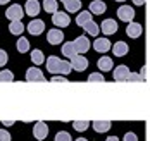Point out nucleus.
<instances>
[{
  "label": "nucleus",
  "instance_id": "nucleus-17",
  "mask_svg": "<svg viewBox=\"0 0 150 141\" xmlns=\"http://www.w3.org/2000/svg\"><path fill=\"white\" fill-rule=\"evenodd\" d=\"M110 48H112V53L116 57H124L128 53V50H129V47L126 45V41H116Z\"/></svg>",
  "mask_w": 150,
  "mask_h": 141
},
{
  "label": "nucleus",
  "instance_id": "nucleus-18",
  "mask_svg": "<svg viewBox=\"0 0 150 141\" xmlns=\"http://www.w3.org/2000/svg\"><path fill=\"white\" fill-rule=\"evenodd\" d=\"M62 55L64 57H67V59H73L74 55H78V52H76V47L73 41H66L64 45H62Z\"/></svg>",
  "mask_w": 150,
  "mask_h": 141
},
{
  "label": "nucleus",
  "instance_id": "nucleus-4",
  "mask_svg": "<svg viewBox=\"0 0 150 141\" xmlns=\"http://www.w3.org/2000/svg\"><path fill=\"white\" fill-rule=\"evenodd\" d=\"M33 136H35L38 141L45 140L47 136H48V126H47V122L38 121V122L35 124V127H33Z\"/></svg>",
  "mask_w": 150,
  "mask_h": 141
},
{
  "label": "nucleus",
  "instance_id": "nucleus-11",
  "mask_svg": "<svg viewBox=\"0 0 150 141\" xmlns=\"http://www.w3.org/2000/svg\"><path fill=\"white\" fill-rule=\"evenodd\" d=\"M26 79L33 83V81H36V83H43L45 81V76H43V72L38 69V67H30L28 71H26Z\"/></svg>",
  "mask_w": 150,
  "mask_h": 141
},
{
  "label": "nucleus",
  "instance_id": "nucleus-2",
  "mask_svg": "<svg viewBox=\"0 0 150 141\" xmlns=\"http://www.w3.org/2000/svg\"><path fill=\"white\" fill-rule=\"evenodd\" d=\"M117 17L124 22H133L135 19V9L131 5H121L117 9Z\"/></svg>",
  "mask_w": 150,
  "mask_h": 141
},
{
  "label": "nucleus",
  "instance_id": "nucleus-20",
  "mask_svg": "<svg viewBox=\"0 0 150 141\" xmlns=\"http://www.w3.org/2000/svg\"><path fill=\"white\" fill-rule=\"evenodd\" d=\"M91 126H93V129H95L97 133H107L112 124H110V121H93Z\"/></svg>",
  "mask_w": 150,
  "mask_h": 141
},
{
  "label": "nucleus",
  "instance_id": "nucleus-7",
  "mask_svg": "<svg viewBox=\"0 0 150 141\" xmlns=\"http://www.w3.org/2000/svg\"><path fill=\"white\" fill-rule=\"evenodd\" d=\"M98 29H102L104 34H114V33H117L119 26H117L116 19H104L102 26H98Z\"/></svg>",
  "mask_w": 150,
  "mask_h": 141
},
{
  "label": "nucleus",
  "instance_id": "nucleus-16",
  "mask_svg": "<svg viewBox=\"0 0 150 141\" xmlns=\"http://www.w3.org/2000/svg\"><path fill=\"white\" fill-rule=\"evenodd\" d=\"M105 11H107V4H105L104 0H93L90 4V14H104Z\"/></svg>",
  "mask_w": 150,
  "mask_h": 141
},
{
  "label": "nucleus",
  "instance_id": "nucleus-6",
  "mask_svg": "<svg viewBox=\"0 0 150 141\" xmlns=\"http://www.w3.org/2000/svg\"><path fill=\"white\" fill-rule=\"evenodd\" d=\"M69 65H71V69H74L78 72H83V71L88 67V59H86L85 55H74V57L71 59Z\"/></svg>",
  "mask_w": 150,
  "mask_h": 141
},
{
  "label": "nucleus",
  "instance_id": "nucleus-39",
  "mask_svg": "<svg viewBox=\"0 0 150 141\" xmlns=\"http://www.w3.org/2000/svg\"><path fill=\"white\" fill-rule=\"evenodd\" d=\"M105 141H119V138H117V136H109Z\"/></svg>",
  "mask_w": 150,
  "mask_h": 141
},
{
  "label": "nucleus",
  "instance_id": "nucleus-37",
  "mask_svg": "<svg viewBox=\"0 0 150 141\" xmlns=\"http://www.w3.org/2000/svg\"><path fill=\"white\" fill-rule=\"evenodd\" d=\"M147 72H149V65H145V67L140 71V76H142V79H143V81L147 79Z\"/></svg>",
  "mask_w": 150,
  "mask_h": 141
},
{
  "label": "nucleus",
  "instance_id": "nucleus-8",
  "mask_svg": "<svg viewBox=\"0 0 150 141\" xmlns=\"http://www.w3.org/2000/svg\"><path fill=\"white\" fill-rule=\"evenodd\" d=\"M73 43H74V47H76L78 55H83V53H85V52H88V48L91 47V43L88 41V38H86V36H78Z\"/></svg>",
  "mask_w": 150,
  "mask_h": 141
},
{
  "label": "nucleus",
  "instance_id": "nucleus-28",
  "mask_svg": "<svg viewBox=\"0 0 150 141\" xmlns=\"http://www.w3.org/2000/svg\"><path fill=\"white\" fill-rule=\"evenodd\" d=\"M88 126H90L88 121H74V122H73V127H74L76 131H79V133L86 131V129H88Z\"/></svg>",
  "mask_w": 150,
  "mask_h": 141
},
{
  "label": "nucleus",
  "instance_id": "nucleus-22",
  "mask_svg": "<svg viewBox=\"0 0 150 141\" xmlns=\"http://www.w3.org/2000/svg\"><path fill=\"white\" fill-rule=\"evenodd\" d=\"M81 5H83L81 0H67V2H64V7H66L67 12H79Z\"/></svg>",
  "mask_w": 150,
  "mask_h": 141
},
{
  "label": "nucleus",
  "instance_id": "nucleus-34",
  "mask_svg": "<svg viewBox=\"0 0 150 141\" xmlns=\"http://www.w3.org/2000/svg\"><path fill=\"white\" fill-rule=\"evenodd\" d=\"M0 141H11V133L7 129H0Z\"/></svg>",
  "mask_w": 150,
  "mask_h": 141
},
{
  "label": "nucleus",
  "instance_id": "nucleus-42",
  "mask_svg": "<svg viewBox=\"0 0 150 141\" xmlns=\"http://www.w3.org/2000/svg\"><path fill=\"white\" fill-rule=\"evenodd\" d=\"M116 2H124V0H116Z\"/></svg>",
  "mask_w": 150,
  "mask_h": 141
},
{
  "label": "nucleus",
  "instance_id": "nucleus-14",
  "mask_svg": "<svg viewBox=\"0 0 150 141\" xmlns=\"http://www.w3.org/2000/svg\"><path fill=\"white\" fill-rule=\"evenodd\" d=\"M142 31H143V28L138 22H128V26H126V34L129 38H138L142 34Z\"/></svg>",
  "mask_w": 150,
  "mask_h": 141
},
{
  "label": "nucleus",
  "instance_id": "nucleus-40",
  "mask_svg": "<svg viewBox=\"0 0 150 141\" xmlns=\"http://www.w3.org/2000/svg\"><path fill=\"white\" fill-rule=\"evenodd\" d=\"M74 141H88L86 138H78V140H74Z\"/></svg>",
  "mask_w": 150,
  "mask_h": 141
},
{
  "label": "nucleus",
  "instance_id": "nucleus-27",
  "mask_svg": "<svg viewBox=\"0 0 150 141\" xmlns=\"http://www.w3.org/2000/svg\"><path fill=\"white\" fill-rule=\"evenodd\" d=\"M31 60L36 64V65H40V64L45 62V57H43V52L42 50H33L31 52Z\"/></svg>",
  "mask_w": 150,
  "mask_h": 141
},
{
  "label": "nucleus",
  "instance_id": "nucleus-15",
  "mask_svg": "<svg viewBox=\"0 0 150 141\" xmlns=\"http://www.w3.org/2000/svg\"><path fill=\"white\" fill-rule=\"evenodd\" d=\"M110 47H112V43L109 41V38H97L95 43H93V48H95L97 52H100V53L110 50Z\"/></svg>",
  "mask_w": 150,
  "mask_h": 141
},
{
  "label": "nucleus",
  "instance_id": "nucleus-35",
  "mask_svg": "<svg viewBox=\"0 0 150 141\" xmlns=\"http://www.w3.org/2000/svg\"><path fill=\"white\" fill-rule=\"evenodd\" d=\"M122 141H138V136H136L135 133H126Z\"/></svg>",
  "mask_w": 150,
  "mask_h": 141
},
{
  "label": "nucleus",
  "instance_id": "nucleus-24",
  "mask_svg": "<svg viewBox=\"0 0 150 141\" xmlns=\"http://www.w3.org/2000/svg\"><path fill=\"white\" fill-rule=\"evenodd\" d=\"M90 21H91V14L88 12V11L79 12V14H78V17H76V24H78V26H81V28H83L86 22H90Z\"/></svg>",
  "mask_w": 150,
  "mask_h": 141
},
{
  "label": "nucleus",
  "instance_id": "nucleus-30",
  "mask_svg": "<svg viewBox=\"0 0 150 141\" xmlns=\"http://www.w3.org/2000/svg\"><path fill=\"white\" fill-rule=\"evenodd\" d=\"M105 78L104 74H100V72H93V74H90L88 76V83H104Z\"/></svg>",
  "mask_w": 150,
  "mask_h": 141
},
{
  "label": "nucleus",
  "instance_id": "nucleus-21",
  "mask_svg": "<svg viewBox=\"0 0 150 141\" xmlns=\"http://www.w3.org/2000/svg\"><path fill=\"white\" fill-rule=\"evenodd\" d=\"M9 31L12 33V34H16V36H21V34L24 33V24H23L21 21H11Z\"/></svg>",
  "mask_w": 150,
  "mask_h": 141
},
{
  "label": "nucleus",
  "instance_id": "nucleus-26",
  "mask_svg": "<svg viewBox=\"0 0 150 141\" xmlns=\"http://www.w3.org/2000/svg\"><path fill=\"white\" fill-rule=\"evenodd\" d=\"M57 0H43V9H45V12H50V14H54V12H57Z\"/></svg>",
  "mask_w": 150,
  "mask_h": 141
},
{
  "label": "nucleus",
  "instance_id": "nucleus-29",
  "mask_svg": "<svg viewBox=\"0 0 150 141\" xmlns=\"http://www.w3.org/2000/svg\"><path fill=\"white\" fill-rule=\"evenodd\" d=\"M0 81H2V83H11V81H14V74L5 69V71L0 72Z\"/></svg>",
  "mask_w": 150,
  "mask_h": 141
},
{
  "label": "nucleus",
  "instance_id": "nucleus-41",
  "mask_svg": "<svg viewBox=\"0 0 150 141\" xmlns=\"http://www.w3.org/2000/svg\"><path fill=\"white\" fill-rule=\"evenodd\" d=\"M7 2H11V0H0V4L4 5V4H7Z\"/></svg>",
  "mask_w": 150,
  "mask_h": 141
},
{
  "label": "nucleus",
  "instance_id": "nucleus-13",
  "mask_svg": "<svg viewBox=\"0 0 150 141\" xmlns=\"http://www.w3.org/2000/svg\"><path fill=\"white\" fill-rule=\"evenodd\" d=\"M40 2L38 0H26V4H24V12L28 14V16L35 17L40 14Z\"/></svg>",
  "mask_w": 150,
  "mask_h": 141
},
{
  "label": "nucleus",
  "instance_id": "nucleus-10",
  "mask_svg": "<svg viewBox=\"0 0 150 141\" xmlns=\"http://www.w3.org/2000/svg\"><path fill=\"white\" fill-rule=\"evenodd\" d=\"M47 41L50 43V45H60L62 41H64V33L60 31V29H50V31L47 33Z\"/></svg>",
  "mask_w": 150,
  "mask_h": 141
},
{
  "label": "nucleus",
  "instance_id": "nucleus-23",
  "mask_svg": "<svg viewBox=\"0 0 150 141\" xmlns=\"http://www.w3.org/2000/svg\"><path fill=\"white\" fill-rule=\"evenodd\" d=\"M16 47H17V52H19V53H26V52H30V41H28V38L19 36Z\"/></svg>",
  "mask_w": 150,
  "mask_h": 141
},
{
  "label": "nucleus",
  "instance_id": "nucleus-31",
  "mask_svg": "<svg viewBox=\"0 0 150 141\" xmlns=\"http://www.w3.org/2000/svg\"><path fill=\"white\" fill-rule=\"evenodd\" d=\"M54 141H73V140H71V134L67 131H59L55 134V140Z\"/></svg>",
  "mask_w": 150,
  "mask_h": 141
},
{
  "label": "nucleus",
  "instance_id": "nucleus-33",
  "mask_svg": "<svg viewBox=\"0 0 150 141\" xmlns=\"http://www.w3.org/2000/svg\"><path fill=\"white\" fill-rule=\"evenodd\" d=\"M7 60H9V55H7V52L0 48V67H4V65L7 64Z\"/></svg>",
  "mask_w": 150,
  "mask_h": 141
},
{
  "label": "nucleus",
  "instance_id": "nucleus-12",
  "mask_svg": "<svg viewBox=\"0 0 150 141\" xmlns=\"http://www.w3.org/2000/svg\"><path fill=\"white\" fill-rule=\"evenodd\" d=\"M129 67L128 65H124V64H121V65H117L116 69H114V74H112V78H114V81H126L128 79V76H129Z\"/></svg>",
  "mask_w": 150,
  "mask_h": 141
},
{
  "label": "nucleus",
  "instance_id": "nucleus-19",
  "mask_svg": "<svg viewBox=\"0 0 150 141\" xmlns=\"http://www.w3.org/2000/svg\"><path fill=\"white\" fill-rule=\"evenodd\" d=\"M98 69L102 71V72H107V71H112V67H114V60L110 59V57H102V59H98Z\"/></svg>",
  "mask_w": 150,
  "mask_h": 141
},
{
  "label": "nucleus",
  "instance_id": "nucleus-25",
  "mask_svg": "<svg viewBox=\"0 0 150 141\" xmlns=\"http://www.w3.org/2000/svg\"><path fill=\"white\" fill-rule=\"evenodd\" d=\"M83 29H85V33H88V34H91V36H97V34L100 33V29H98V24H97L95 21L86 22V24L83 26Z\"/></svg>",
  "mask_w": 150,
  "mask_h": 141
},
{
  "label": "nucleus",
  "instance_id": "nucleus-3",
  "mask_svg": "<svg viewBox=\"0 0 150 141\" xmlns=\"http://www.w3.org/2000/svg\"><path fill=\"white\" fill-rule=\"evenodd\" d=\"M24 16V11L19 4H14V5H9V9L5 11V17L11 19V21H21Z\"/></svg>",
  "mask_w": 150,
  "mask_h": 141
},
{
  "label": "nucleus",
  "instance_id": "nucleus-36",
  "mask_svg": "<svg viewBox=\"0 0 150 141\" xmlns=\"http://www.w3.org/2000/svg\"><path fill=\"white\" fill-rule=\"evenodd\" d=\"M52 83H67V78L66 76H54Z\"/></svg>",
  "mask_w": 150,
  "mask_h": 141
},
{
  "label": "nucleus",
  "instance_id": "nucleus-1",
  "mask_svg": "<svg viewBox=\"0 0 150 141\" xmlns=\"http://www.w3.org/2000/svg\"><path fill=\"white\" fill-rule=\"evenodd\" d=\"M47 62V71L50 74H69L71 72V65L67 60H60L59 57L50 55L45 60Z\"/></svg>",
  "mask_w": 150,
  "mask_h": 141
},
{
  "label": "nucleus",
  "instance_id": "nucleus-9",
  "mask_svg": "<svg viewBox=\"0 0 150 141\" xmlns=\"http://www.w3.org/2000/svg\"><path fill=\"white\" fill-rule=\"evenodd\" d=\"M28 31H30V34H33V36L42 34V33L45 31V22H43L42 19H33L30 24H28Z\"/></svg>",
  "mask_w": 150,
  "mask_h": 141
},
{
  "label": "nucleus",
  "instance_id": "nucleus-43",
  "mask_svg": "<svg viewBox=\"0 0 150 141\" xmlns=\"http://www.w3.org/2000/svg\"><path fill=\"white\" fill-rule=\"evenodd\" d=\"M60 2H67V0H60Z\"/></svg>",
  "mask_w": 150,
  "mask_h": 141
},
{
  "label": "nucleus",
  "instance_id": "nucleus-38",
  "mask_svg": "<svg viewBox=\"0 0 150 141\" xmlns=\"http://www.w3.org/2000/svg\"><path fill=\"white\" fill-rule=\"evenodd\" d=\"M145 2H147V0H133L135 5H145Z\"/></svg>",
  "mask_w": 150,
  "mask_h": 141
},
{
  "label": "nucleus",
  "instance_id": "nucleus-32",
  "mask_svg": "<svg viewBox=\"0 0 150 141\" xmlns=\"http://www.w3.org/2000/svg\"><path fill=\"white\" fill-rule=\"evenodd\" d=\"M126 81H129V83H142L143 79H142V76L140 74H136V72H129V76H128V79Z\"/></svg>",
  "mask_w": 150,
  "mask_h": 141
},
{
  "label": "nucleus",
  "instance_id": "nucleus-5",
  "mask_svg": "<svg viewBox=\"0 0 150 141\" xmlns=\"http://www.w3.org/2000/svg\"><path fill=\"white\" fill-rule=\"evenodd\" d=\"M52 22H54L57 28H67V26L71 24V19H69V16H67L66 12L57 11V12L52 14Z\"/></svg>",
  "mask_w": 150,
  "mask_h": 141
}]
</instances>
